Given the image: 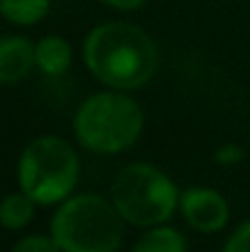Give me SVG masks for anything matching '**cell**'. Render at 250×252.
Returning <instances> with one entry per match:
<instances>
[{
  "label": "cell",
  "mask_w": 250,
  "mask_h": 252,
  "mask_svg": "<svg viewBox=\"0 0 250 252\" xmlns=\"http://www.w3.org/2000/svg\"><path fill=\"white\" fill-rule=\"evenodd\" d=\"M12 252H62L54 238H44V235H27L22 238Z\"/></svg>",
  "instance_id": "cell-12"
},
{
  "label": "cell",
  "mask_w": 250,
  "mask_h": 252,
  "mask_svg": "<svg viewBox=\"0 0 250 252\" xmlns=\"http://www.w3.org/2000/svg\"><path fill=\"white\" fill-rule=\"evenodd\" d=\"M0 10L12 25H35L49 12V0H0Z\"/></svg>",
  "instance_id": "cell-11"
},
{
  "label": "cell",
  "mask_w": 250,
  "mask_h": 252,
  "mask_svg": "<svg viewBox=\"0 0 250 252\" xmlns=\"http://www.w3.org/2000/svg\"><path fill=\"white\" fill-rule=\"evenodd\" d=\"M181 216L199 233H218L228 223V203L218 191L194 186L179 196Z\"/></svg>",
  "instance_id": "cell-6"
},
{
  "label": "cell",
  "mask_w": 250,
  "mask_h": 252,
  "mask_svg": "<svg viewBox=\"0 0 250 252\" xmlns=\"http://www.w3.org/2000/svg\"><path fill=\"white\" fill-rule=\"evenodd\" d=\"M110 7H118V10H135V7H143L145 0H101Z\"/></svg>",
  "instance_id": "cell-14"
},
{
  "label": "cell",
  "mask_w": 250,
  "mask_h": 252,
  "mask_svg": "<svg viewBox=\"0 0 250 252\" xmlns=\"http://www.w3.org/2000/svg\"><path fill=\"white\" fill-rule=\"evenodd\" d=\"M37 66L47 76H62L71 66V47L62 37H44L37 44Z\"/></svg>",
  "instance_id": "cell-8"
},
{
  "label": "cell",
  "mask_w": 250,
  "mask_h": 252,
  "mask_svg": "<svg viewBox=\"0 0 250 252\" xmlns=\"http://www.w3.org/2000/svg\"><path fill=\"white\" fill-rule=\"evenodd\" d=\"M130 252H186V240L174 228H152Z\"/></svg>",
  "instance_id": "cell-9"
},
{
  "label": "cell",
  "mask_w": 250,
  "mask_h": 252,
  "mask_svg": "<svg viewBox=\"0 0 250 252\" xmlns=\"http://www.w3.org/2000/svg\"><path fill=\"white\" fill-rule=\"evenodd\" d=\"M223 252H250V220H246L226 243Z\"/></svg>",
  "instance_id": "cell-13"
},
{
  "label": "cell",
  "mask_w": 250,
  "mask_h": 252,
  "mask_svg": "<svg viewBox=\"0 0 250 252\" xmlns=\"http://www.w3.org/2000/svg\"><path fill=\"white\" fill-rule=\"evenodd\" d=\"M179 193L172 179L152 164H130L113 181V203L118 213L140 228L160 225L172 218Z\"/></svg>",
  "instance_id": "cell-5"
},
{
  "label": "cell",
  "mask_w": 250,
  "mask_h": 252,
  "mask_svg": "<svg viewBox=\"0 0 250 252\" xmlns=\"http://www.w3.org/2000/svg\"><path fill=\"white\" fill-rule=\"evenodd\" d=\"M35 198L32 196H27L25 191L22 193H10L7 198H5V203H2V208H0V218H2V225L7 228V230H20V228H25L30 220H32V216H35Z\"/></svg>",
  "instance_id": "cell-10"
},
{
  "label": "cell",
  "mask_w": 250,
  "mask_h": 252,
  "mask_svg": "<svg viewBox=\"0 0 250 252\" xmlns=\"http://www.w3.org/2000/svg\"><path fill=\"white\" fill-rule=\"evenodd\" d=\"M17 179L20 189L37 203H59L79 181V157L62 137H37L20 157Z\"/></svg>",
  "instance_id": "cell-4"
},
{
  "label": "cell",
  "mask_w": 250,
  "mask_h": 252,
  "mask_svg": "<svg viewBox=\"0 0 250 252\" xmlns=\"http://www.w3.org/2000/svg\"><path fill=\"white\" fill-rule=\"evenodd\" d=\"M123 220L115 203L81 193L59 206L52 218V238L62 252H118L125 233Z\"/></svg>",
  "instance_id": "cell-2"
},
{
  "label": "cell",
  "mask_w": 250,
  "mask_h": 252,
  "mask_svg": "<svg viewBox=\"0 0 250 252\" xmlns=\"http://www.w3.org/2000/svg\"><path fill=\"white\" fill-rule=\"evenodd\" d=\"M88 71L110 88L130 91L145 86L160 66L157 44L130 22H103L91 30L83 44Z\"/></svg>",
  "instance_id": "cell-1"
},
{
  "label": "cell",
  "mask_w": 250,
  "mask_h": 252,
  "mask_svg": "<svg viewBox=\"0 0 250 252\" xmlns=\"http://www.w3.org/2000/svg\"><path fill=\"white\" fill-rule=\"evenodd\" d=\"M37 64V47L25 37H5L0 42V81L7 86L30 76Z\"/></svg>",
  "instance_id": "cell-7"
},
{
  "label": "cell",
  "mask_w": 250,
  "mask_h": 252,
  "mask_svg": "<svg viewBox=\"0 0 250 252\" xmlns=\"http://www.w3.org/2000/svg\"><path fill=\"white\" fill-rule=\"evenodd\" d=\"M216 159L218 162H236V159H241V152H238V147H223V150H218Z\"/></svg>",
  "instance_id": "cell-15"
},
{
  "label": "cell",
  "mask_w": 250,
  "mask_h": 252,
  "mask_svg": "<svg viewBox=\"0 0 250 252\" xmlns=\"http://www.w3.org/2000/svg\"><path fill=\"white\" fill-rule=\"evenodd\" d=\"M140 105L123 93L91 95L74 118V132L86 150L115 155L128 150L143 132Z\"/></svg>",
  "instance_id": "cell-3"
}]
</instances>
